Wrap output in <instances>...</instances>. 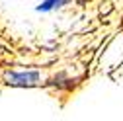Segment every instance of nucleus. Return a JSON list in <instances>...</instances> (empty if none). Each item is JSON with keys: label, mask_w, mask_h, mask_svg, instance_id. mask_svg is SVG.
Instances as JSON below:
<instances>
[{"label": "nucleus", "mask_w": 123, "mask_h": 121, "mask_svg": "<svg viewBox=\"0 0 123 121\" xmlns=\"http://www.w3.org/2000/svg\"><path fill=\"white\" fill-rule=\"evenodd\" d=\"M41 72L39 70H20V72H8L6 82L12 86H37L41 82Z\"/></svg>", "instance_id": "f257e3e1"}, {"label": "nucleus", "mask_w": 123, "mask_h": 121, "mask_svg": "<svg viewBox=\"0 0 123 121\" xmlns=\"http://www.w3.org/2000/svg\"><path fill=\"white\" fill-rule=\"evenodd\" d=\"M70 0H41V2L35 6V12L39 14H49V12H57V10H63Z\"/></svg>", "instance_id": "f03ea898"}]
</instances>
